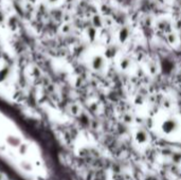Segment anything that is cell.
<instances>
[{
  "label": "cell",
  "instance_id": "6da1fadb",
  "mask_svg": "<svg viewBox=\"0 0 181 180\" xmlns=\"http://www.w3.org/2000/svg\"><path fill=\"white\" fill-rule=\"evenodd\" d=\"M169 41H171V43H175L176 41V35L175 34H173V33H172V34H169Z\"/></svg>",
  "mask_w": 181,
  "mask_h": 180
}]
</instances>
